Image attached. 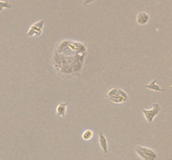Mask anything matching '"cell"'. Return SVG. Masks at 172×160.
I'll return each mask as SVG.
<instances>
[{"mask_svg":"<svg viewBox=\"0 0 172 160\" xmlns=\"http://www.w3.org/2000/svg\"><path fill=\"white\" fill-rule=\"evenodd\" d=\"M107 98L110 102L115 104H122L128 101V95L119 88L114 87L108 90L107 93Z\"/></svg>","mask_w":172,"mask_h":160,"instance_id":"cell-1","label":"cell"},{"mask_svg":"<svg viewBox=\"0 0 172 160\" xmlns=\"http://www.w3.org/2000/svg\"><path fill=\"white\" fill-rule=\"evenodd\" d=\"M134 152L141 160H159V154L152 149L144 146H136Z\"/></svg>","mask_w":172,"mask_h":160,"instance_id":"cell-2","label":"cell"},{"mask_svg":"<svg viewBox=\"0 0 172 160\" xmlns=\"http://www.w3.org/2000/svg\"><path fill=\"white\" fill-rule=\"evenodd\" d=\"M152 107L153 108L151 109H142V113H143L144 118H145V119H146V121H147L149 123H151L154 121L155 118H156L157 115H159V114L160 113L161 110L160 105L157 103H153Z\"/></svg>","mask_w":172,"mask_h":160,"instance_id":"cell-3","label":"cell"},{"mask_svg":"<svg viewBox=\"0 0 172 160\" xmlns=\"http://www.w3.org/2000/svg\"><path fill=\"white\" fill-rule=\"evenodd\" d=\"M44 20H40L38 22L35 23L30 27L27 31L26 35L28 37H40L43 33V28H44Z\"/></svg>","mask_w":172,"mask_h":160,"instance_id":"cell-4","label":"cell"},{"mask_svg":"<svg viewBox=\"0 0 172 160\" xmlns=\"http://www.w3.org/2000/svg\"><path fill=\"white\" fill-rule=\"evenodd\" d=\"M150 14L146 13V12H139L136 16V23L139 25L144 26V25L147 24L149 21H150Z\"/></svg>","mask_w":172,"mask_h":160,"instance_id":"cell-5","label":"cell"},{"mask_svg":"<svg viewBox=\"0 0 172 160\" xmlns=\"http://www.w3.org/2000/svg\"><path fill=\"white\" fill-rule=\"evenodd\" d=\"M69 105V103H64L61 102L56 107V115L58 117H65L67 114V106Z\"/></svg>","mask_w":172,"mask_h":160,"instance_id":"cell-6","label":"cell"},{"mask_svg":"<svg viewBox=\"0 0 172 160\" xmlns=\"http://www.w3.org/2000/svg\"><path fill=\"white\" fill-rule=\"evenodd\" d=\"M99 144H100V147L103 150V152L104 154H108L109 151H108V140H107V138L103 133H99Z\"/></svg>","mask_w":172,"mask_h":160,"instance_id":"cell-7","label":"cell"},{"mask_svg":"<svg viewBox=\"0 0 172 160\" xmlns=\"http://www.w3.org/2000/svg\"><path fill=\"white\" fill-rule=\"evenodd\" d=\"M156 82H157V79H154L152 82H150V84H145L144 87H145V89L152 90L154 92H165V89H162V88L160 87L159 85H157V84H156Z\"/></svg>","mask_w":172,"mask_h":160,"instance_id":"cell-8","label":"cell"},{"mask_svg":"<svg viewBox=\"0 0 172 160\" xmlns=\"http://www.w3.org/2000/svg\"><path fill=\"white\" fill-rule=\"evenodd\" d=\"M93 137V132L91 129H86L81 134V138L85 141H89Z\"/></svg>","mask_w":172,"mask_h":160,"instance_id":"cell-9","label":"cell"},{"mask_svg":"<svg viewBox=\"0 0 172 160\" xmlns=\"http://www.w3.org/2000/svg\"><path fill=\"white\" fill-rule=\"evenodd\" d=\"M12 8V4L7 1H0V13L4 10V9H10Z\"/></svg>","mask_w":172,"mask_h":160,"instance_id":"cell-10","label":"cell"},{"mask_svg":"<svg viewBox=\"0 0 172 160\" xmlns=\"http://www.w3.org/2000/svg\"><path fill=\"white\" fill-rule=\"evenodd\" d=\"M96 0H83V5L87 6L89 4H91V3H94Z\"/></svg>","mask_w":172,"mask_h":160,"instance_id":"cell-11","label":"cell"},{"mask_svg":"<svg viewBox=\"0 0 172 160\" xmlns=\"http://www.w3.org/2000/svg\"><path fill=\"white\" fill-rule=\"evenodd\" d=\"M53 160H56V159H55V158H54V159H53Z\"/></svg>","mask_w":172,"mask_h":160,"instance_id":"cell-12","label":"cell"}]
</instances>
